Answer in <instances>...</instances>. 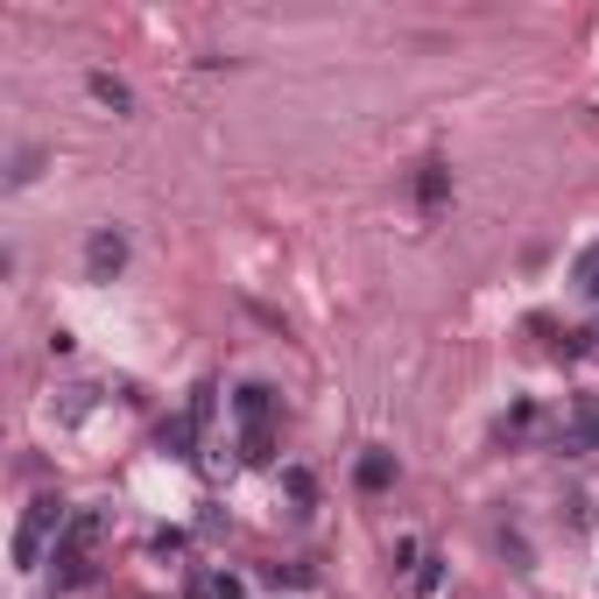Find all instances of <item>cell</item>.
Masks as SVG:
<instances>
[{"label":"cell","instance_id":"obj_1","mask_svg":"<svg viewBox=\"0 0 599 599\" xmlns=\"http://www.w3.org/2000/svg\"><path fill=\"white\" fill-rule=\"evenodd\" d=\"M100 536H106V515L71 508V529L56 536V550H50V578H56V592H71V586H85V578H92V550H100Z\"/></svg>","mask_w":599,"mask_h":599},{"label":"cell","instance_id":"obj_2","mask_svg":"<svg viewBox=\"0 0 599 599\" xmlns=\"http://www.w3.org/2000/svg\"><path fill=\"white\" fill-rule=\"evenodd\" d=\"M71 529V508L56 494H35L29 500V515H22V529H14V565L35 571V565H50V550H56V536Z\"/></svg>","mask_w":599,"mask_h":599},{"label":"cell","instance_id":"obj_3","mask_svg":"<svg viewBox=\"0 0 599 599\" xmlns=\"http://www.w3.org/2000/svg\"><path fill=\"white\" fill-rule=\"evenodd\" d=\"M389 557H395V571H402V586H410V592H437V550L423 544V536H395Z\"/></svg>","mask_w":599,"mask_h":599},{"label":"cell","instance_id":"obj_4","mask_svg":"<svg viewBox=\"0 0 599 599\" xmlns=\"http://www.w3.org/2000/svg\"><path fill=\"white\" fill-rule=\"evenodd\" d=\"M121 268H127V234H121V226H100V234L85 240V276L92 282H113Z\"/></svg>","mask_w":599,"mask_h":599},{"label":"cell","instance_id":"obj_5","mask_svg":"<svg viewBox=\"0 0 599 599\" xmlns=\"http://www.w3.org/2000/svg\"><path fill=\"white\" fill-rule=\"evenodd\" d=\"M234 416H240V431L276 423V389H268V381H240V389H234Z\"/></svg>","mask_w":599,"mask_h":599},{"label":"cell","instance_id":"obj_6","mask_svg":"<svg viewBox=\"0 0 599 599\" xmlns=\"http://www.w3.org/2000/svg\"><path fill=\"white\" fill-rule=\"evenodd\" d=\"M85 92H92V106L113 113V121H127V113H134V92H127V79H113V71H92Z\"/></svg>","mask_w":599,"mask_h":599},{"label":"cell","instance_id":"obj_7","mask_svg":"<svg viewBox=\"0 0 599 599\" xmlns=\"http://www.w3.org/2000/svg\"><path fill=\"white\" fill-rule=\"evenodd\" d=\"M550 431V416L536 410V402H515L508 416H500V444H529V437H544Z\"/></svg>","mask_w":599,"mask_h":599},{"label":"cell","instance_id":"obj_8","mask_svg":"<svg viewBox=\"0 0 599 599\" xmlns=\"http://www.w3.org/2000/svg\"><path fill=\"white\" fill-rule=\"evenodd\" d=\"M240 592H247V578L226 571V565H205L198 578H190V599H240Z\"/></svg>","mask_w":599,"mask_h":599},{"label":"cell","instance_id":"obj_9","mask_svg":"<svg viewBox=\"0 0 599 599\" xmlns=\"http://www.w3.org/2000/svg\"><path fill=\"white\" fill-rule=\"evenodd\" d=\"M444 198H452V169L431 156V163L416 169V205H423V211H444Z\"/></svg>","mask_w":599,"mask_h":599},{"label":"cell","instance_id":"obj_10","mask_svg":"<svg viewBox=\"0 0 599 599\" xmlns=\"http://www.w3.org/2000/svg\"><path fill=\"white\" fill-rule=\"evenodd\" d=\"M353 479H360V494H389L395 487V452H366Z\"/></svg>","mask_w":599,"mask_h":599},{"label":"cell","instance_id":"obj_11","mask_svg":"<svg viewBox=\"0 0 599 599\" xmlns=\"http://www.w3.org/2000/svg\"><path fill=\"white\" fill-rule=\"evenodd\" d=\"M190 444H198V416L184 410V416H169V423H163V452H177V458H198Z\"/></svg>","mask_w":599,"mask_h":599},{"label":"cell","instance_id":"obj_12","mask_svg":"<svg viewBox=\"0 0 599 599\" xmlns=\"http://www.w3.org/2000/svg\"><path fill=\"white\" fill-rule=\"evenodd\" d=\"M240 458H247V466H268V458H276V423H255V431H240Z\"/></svg>","mask_w":599,"mask_h":599},{"label":"cell","instance_id":"obj_13","mask_svg":"<svg viewBox=\"0 0 599 599\" xmlns=\"http://www.w3.org/2000/svg\"><path fill=\"white\" fill-rule=\"evenodd\" d=\"M282 487H289V500H297V515H311V500H318V479H311V473L289 466V473H282Z\"/></svg>","mask_w":599,"mask_h":599},{"label":"cell","instance_id":"obj_14","mask_svg":"<svg viewBox=\"0 0 599 599\" xmlns=\"http://www.w3.org/2000/svg\"><path fill=\"white\" fill-rule=\"evenodd\" d=\"M578 289H586V297L599 303V240L586 247V255H578Z\"/></svg>","mask_w":599,"mask_h":599},{"label":"cell","instance_id":"obj_15","mask_svg":"<svg viewBox=\"0 0 599 599\" xmlns=\"http://www.w3.org/2000/svg\"><path fill=\"white\" fill-rule=\"evenodd\" d=\"M35 169H43V148H22V156H14V169H8V184H14V190L35 184Z\"/></svg>","mask_w":599,"mask_h":599},{"label":"cell","instance_id":"obj_16","mask_svg":"<svg viewBox=\"0 0 599 599\" xmlns=\"http://www.w3.org/2000/svg\"><path fill=\"white\" fill-rule=\"evenodd\" d=\"M311 565H276V571H268V586H311Z\"/></svg>","mask_w":599,"mask_h":599},{"label":"cell","instance_id":"obj_17","mask_svg":"<svg viewBox=\"0 0 599 599\" xmlns=\"http://www.w3.org/2000/svg\"><path fill=\"white\" fill-rule=\"evenodd\" d=\"M148 550H156V557H184V536L177 529H156V544H148Z\"/></svg>","mask_w":599,"mask_h":599}]
</instances>
